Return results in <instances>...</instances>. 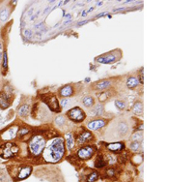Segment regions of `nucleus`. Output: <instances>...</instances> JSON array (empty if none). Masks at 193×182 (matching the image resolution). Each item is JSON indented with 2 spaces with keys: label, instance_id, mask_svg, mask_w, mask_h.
<instances>
[{
  "label": "nucleus",
  "instance_id": "obj_1",
  "mask_svg": "<svg viewBox=\"0 0 193 182\" xmlns=\"http://www.w3.org/2000/svg\"><path fill=\"white\" fill-rule=\"evenodd\" d=\"M65 146H64V140L61 138L55 139L50 142L44 153V157L47 161L51 163H56L59 161L64 155Z\"/></svg>",
  "mask_w": 193,
  "mask_h": 182
},
{
  "label": "nucleus",
  "instance_id": "obj_2",
  "mask_svg": "<svg viewBox=\"0 0 193 182\" xmlns=\"http://www.w3.org/2000/svg\"><path fill=\"white\" fill-rule=\"evenodd\" d=\"M45 146V140L42 136H34L29 142V150L34 156L40 155Z\"/></svg>",
  "mask_w": 193,
  "mask_h": 182
},
{
  "label": "nucleus",
  "instance_id": "obj_3",
  "mask_svg": "<svg viewBox=\"0 0 193 182\" xmlns=\"http://www.w3.org/2000/svg\"><path fill=\"white\" fill-rule=\"evenodd\" d=\"M19 146L14 142H7L0 147V156L4 159L11 158L19 152Z\"/></svg>",
  "mask_w": 193,
  "mask_h": 182
},
{
  "label": "nucleus",
  "instance_id": "obj_4",
  "mask_svg": "<svg viewBox=\"0 0 193 182\" xmlns=\"http://www.w3.org/2000/svg\"><path fill=\"white\" fill-rule=\"evenodd\" d=\"M68 115H69V117H70V119H72L73 121H75V122L83 121L85 118V113H84V111H83V109H81L80 107H75L71 109V111H69Z\"/></svg>",
  "mask_w": 193,
  "mask_h": 182
},
{
  "label": "nucleus",
  "instance_id": "obj_5",
  "mask_svg": "<svg viewBox=\"0 0 193 182\" xmlns=\"http://www.w3.org/2000/svg\"><path fill=\"white\" fill-rule=\"evenodd\" d=\"M44 102L47 105L48 107H49V109H51L52 111L58 112L60 111L59 103H58V100L55 96H53V95L45 96L44 97Z\"/></svg>",
  "mask_w": 193,
  "mask_h": 182
},
{
  "label": "nucleus",
  "instance_id": "obj_6",
  "mask_svg": "<svg viewBox=\"0 0 193 182\" xmlns=\"http://www.w3.org/2000/svg\"><path fill=\"white\" fill-rule=\"evenodd\" d=\"M93 153H94V148L93 147H91V146H85V147L80 148V149L78 150L77 154H78V157H79L80 159H83V160H87V159L92 157Z\"/></svg>",
  "mask_w": 193,
  "mask_h": 182
},
{
  "label": "nucleus",
  "instance_id": "obj_7",
  "mask_svg": "<svg viewBox=\"0 0 193 182\" xmlns=\"http://www.w3.org/2000/svg\"><path fill=\"white\" fill-rule=\"evenodd\" d=\"M116 60H117V56L114 54V53H112V52L107 53V54L100 56V57L96 58V61H98V62L102 63V64L113 63V62H115Z\"/></svg>",
  "mask_w": 193,
  "mask_h": 182
},
{
  "label": "nucleus",
  "instance_id": "obj_8",
  "mask_svg": "<svg viewBox=\"0 0 193 182\" xmlns=\"http://www.w3.org/2000/svg\"><path fill=\"white\" fill-rule=\"evenodd\" d=\"M106 121L104 119H96L93 120V121L89 122L87 127L89 130H98L100 128H102L103 126H105Z\"/></svg>",
  "mask_w": 193,
  "mask_h": 182
},
{
  "label": "nucleus",
  "instance_id": "obj_9",
  "mask_svg": "<svg viewBox=\"0 0 193 182\" xmlns=\"http://www.w3.org/2000/svg\"><path fill=\"white\" fill-rule=\"evenodd\" d=\"M17 133V126L11 127V128H9V129L7 130L6 132L3 133V135H2V139H4V140H12V139H14V138L16 137Z\"/></svg>",
  "mask_w": 193,
  "mask_h": 182
},
{
  "label": "nucleus",
  "instance_id": "obj_10",
  "mask_svg": "<svg viewBox=\"0 0 193 182\" xmlns=\"http://www.w3.org/2000/svg\"><path fill=\"white\" fill-rule=\"evenodd\" d=\"M10 103H11L10 96H8L6 93H4V92L0 93V107H1L2 109H7V107L10 106Z\"/></svg>",
  "mask_w": 193,
  "mask_h": 182
},
{
  "label": "nucleus",
  "instance_id": "obj_11",
  "mask_svg": "<svg viewBox=\"0 0 193 182\" xmlns=\"http://www.w3.org/2000/svg\"><path fill=\"white\" fill-rule=\"evenodd\" d=\"M31 171H32L31 167H29V166L22 167V168H20L17 177H19V179H25L26 177H28L29 174L31 173Z\"/></svg>",
  "mask_w": 193,
  "mask_h": 182
},
{
  "label": "nucleus",
  "instance_id": "obj_12",
  "mask_svg": "<svg viewBox=\"0 0 193 182\" xmlns=\"http://www.w3.org/2000/svg\"><path fill=\"white\" fill-rule=\"evenodd\" d=\"M108 150L112 151V152H121L124 149V143L123 142H114V143H109L106 145Z\"/></svg>",
  "mask_w": 193,
  "mask_h": 182
},
{
  "label": "nucleus",
  "instance_id": "obj_13",
  "mask_svg": "<svg viewBox=\"0 0 193 182\" xmlns=\"http://www.w3.org/2000/svg\"><path fill=\"white\" fill-rule=\"evenodd\" d=\"M73 94V88L72 85H66L62 87L60 90V96L64 97V98H68V97L72 96Z\"/></svg>",
  "mask_w": 193,
  "mask_h": 182
},
{
  "label": "nucleus",
  "instance_id": "obj_14",
  "mask_svg": "<svg viewBox=\"0 0 193 182\" xmlns=\"http://www.w3.org/2000/svg\"><path fill=\"white\" fill-rule=\"evenodd\" d=\"M91 139H92V134H91L90 132H83L82 134H80L77 137V142L82 144V143L88 142V140Z\"/></svg>",
  "mask_w": 193,
  "mask_h": 182
},
{
  "label": "nucleus",
  "instance_id": "obj_15",
  "mask_svg": "<svg viewBox=\"0 0 193 182\" xmlns=\"http://www.w3.org/2000/svg\"><path fill=\"white\" fill-rule=\"evenodd\" d=\"M102 113H103V106L100 104L95 106L90 111L91 116H100V115H101Z\"/></svg>",
  "mask_w": 193,
  "mask_h": 182
},
{
  "label": "nucleus",
  "instance_id": "obj_16",
  "mask_svg": "<svg viewBox=\"0 0 193 182\" xmlns=\"http://www.w3.org/2000/svg\"><path fill=\"white\" fill-rule=\"evenodd\" d=\"M66 143H67V146L70 150H72L75 146V139H73L72 133H68L66 135Z\"/></svg>",
  "mask_w": 193,
  "mask_h": 182
},
{
  "label": "nucleus",
  "instance_id": "obj_17",
  "mask_svg": "<svg viewBox=\"0 0 193 182\" xmlns=\"http://www.w3.org/2000/svg\"><path fill=\"white\" fill-rule=\"evenodd\" d=\"M139 81L138 79H137V78H135V77H130V78L128 79V81H126V86L128 87V88L132 89L134 88V87H136L137 85H138Z\"/></svg>",
  "mask_w": 193,
  "mask_h": 182
},
{
  "label": "nucleus",
  "instance_id": "obj_18",
  "mask_svg": "<svg viewBox=\"0 0 193 182\" xmlns=\"http://www.w3.org/2000/svg\"><path fill=\"white\" fill-rule=\"evenodd\" d=\"M109 85H110V81H101L98 83H96V90H103V89L107 88Z\"/></svg>",
  "mask_w": 193,
  "mask_h": 182
},
{
  "label": "nucleus",
  "instance_id": "obj_19",
  "mask_svg": "<svg viewBox=\"0 0 193 182\" xmlns=\"http://www.w3.org/2000/svg\"><path fill=\"white\" fill-rule=\"evenodd\" d=\"M133 112L135 114H138V115L142 114V112H143V105H142L140 102H137V103L134 104Z\"/></svg>",
  "mask_w": 193,
  "mask_h": 182
},
{
  "label": "nucleus",
  "instance_id": "obj_20",
  "mask_svg": "<svg viewBox=\"0 0 193 182\" xmlns=\"http://www.w3.org/2000/svg\"><path fill=\"white\" fill-rule=\"evenodd\" d=\"M29 111V105H22L19 109V115L20 116H25Z\"/></svg>",
  "mask_w": 193,
  "mask_h": 182
},
{
  "label": "nucleus",
  "instance_id": "obj_21",
  "mask_svg": "<svg viewBox=\"0 0 193 182\" xmlns=\"http://www.w3.org/2000/svg\"><path fill=\"white\" fill-rule=\"evenodd\" d=\"M82 102H83V105H84L85 107H92L94 105V99L91 96H85L84 98H83Z\"/></svg>",
  "mask_w": 193,
  "mask_h": 182
},
{
  "label": "nucleus",
  "instance_id": "obj_22",
  "mask_svg": "<svg viewBox=\"0 0 193 182\" xmlns=\"http://www.w3.org/2000/svg\"><path fill=\"white\" fill-rule=\"evenodd\" d=\"M9 15H10V12L8 9L5 8L3 10H1V12H0V19H1V21H6L9 17Z\"/></svg>",
  "mask_w": 193,
  "mask_h": 182
},
{
  "label": "nucleus",
  "instance_id": "obj_23",
  "mask_svg": "<svg viewBox=\"0 0 193 182\" xmlns=\"http://www.w3.org/2000/svg\"><path fill=\"white\" fill-rule=\"evenodd\" d=\"M118 128H119V132L121 133V134L125 135L126 132H128V125L126 124L125 122H121L120 124L118 125Z\"/></svg>",
  "mask_w": 193,
  "mask_h": 182
},
{
  "label": "nucleus",
  "instance_id": "obj_24",
  "mask_svg": "<svg viewBox=\"0 0 193 182\" xmlns=\"http://www.w3.org/2000/svg\"><path fill=\"white\" fill-rule=\"evenodd\" d=\"M98 178V173H96V171H94V173H92L90 175H89V177L87 179V182H94V181H96Z\"/></svg>",
  "mask_w": 193,
  "mask_h": 182
},
{
  "label": "nucleus",
  "instance_id": "obj_25",
  "mask_svg": "<svg viewBox=\"0 0 193 182\" xmlns=\"http://www.w3.org/2000/svg\"><path fill=\"white\" fill-rule=\"evenodd\" d=\"M28 132H29V130L27 129V128L22 127V128H20L19 131H17V135H19V137H23L24 135H27Z\"/></svg>",
  "mask_w": 193,
  "mask_h": 182
},
{
  "label": "nucleus",
  "instance_id": "obj_26",
  "mask_svg": "<svg viewBox=\"0 0 193 182\" xmlns=\"http://www.w3.org/2000/svg\"><path fill=\"white\" fill-rule=\"evenodd\" d=\"M104 166H105V162L102 158L96 159V168H102V167H104Z\"/></svg>",
  "mask_w": 193,
  "mask_h": 182
},
{
  "label": "nucleus",
  "instance_id": "obj_27",
  "mask_svg": "<svg viewBox=\"0 0 193 182\" xmlns=\"http://www.w3.org/2000/svg\"><path fill=\"white\" fill-rule=\"evenodd\" d=\"M8 68V57H7V52H4L3 53V69L7 70Z\"/></svg>",
  "mask_w": 193,
  "mask_h": 182
},
{
  "label": "nucleus",
  "instance_id": "obj_28",
  "mask_svg": "<svg viewBox=\"0 0 193 182\" xmlns=\"http://www.w3.org/2000/svg\"><path fill=\"white\" fill-rule=\"evenodd\" d=\"M115 105L116 107H118L119 109H124L126 107V103L123 101H119V100H117V101L115 102Z\"/></svg>",
  "mask_w": 193,
  "mask_h": 182
},
{
  "label": "nucleus",
  "instance_id": "obj_29",
  "mask_svg": "<svg viewBox=\"0 0 193 182\" xmlns=\"http://www.w3.org/2000/svg\"><path fill=\"white\" fill-rule=\"evenodd\" d=\"M109 98V93L108 92H103V93H101L100 95V102H104V101H106Z\"/></svg>",
  "mask_w": 193,
  "mask_h": 182
},
{
  "label": "nucleus",
  "instance_id": "obj_30",
  "mask_svg": "<svg viewBox=\"0 0 193 182\" xmlns=\"http://www.w3.org/2000/svg\"><path fill=\"white\" fill-rule=\"evenodd\" d=\"M139 146H140V143H139L138 142H133L130 144V149L132 151H137V150H138Z\"/></svg>",
  "mask_w": 193,
  "mask_h": 182
},
{
  "label": "nucleus",
  "instance_id": "obj_31",
  "mask_svg": "<svg viewBox=\"0 0 193 182\" xmlns=\"http://www.w3.org/2000/svg\"><path fill=\"white\" fill-rule=\"evenodd\" d=\"M64 123H65V118L63 116H58L56 118V124L58 126H62Z\"/></svg>",
  "mask_w": 193,
  "mask_h": 182
},
{
  "label": "nucleus",
  "instance_id": "obj_32",
  "mask_svg": "<svg viewBox=\"0 0 193 182\" xmlns=\"http://www.w3.org/2000/svg\"><path fill=\"white\" fill-rule=\"evenodd\" d=\"M132 139L134 142H138V140H142V134L141 133H136L132 136Z\"/></svg>",
  "mask_w": 193,
  "mask_h": 182
},
{
  "label": "nucleus",
  "instance_id": "obj_33",
  "mask_svg": "<svg viewBox=\"0 0 193 182\" xmlns=\"http://www.w3.org/2000/svg\"><path fill=\"white\" fill-rule=\"evenodd\" d=\"M69 103H70V101H69L67 98L63 99L62 101H61V106H62V107H67L69 105Z\"/></svg>",
  "mask_w": 193,
  "mask_h": 182
},
{
  "label": "nucleus",
  "instance_id": "obj_34",
  "mask_svg": "<svg viewBox=\"0 0 193 182\" xmlns=\"http://www.w3.org/2000/svg\"><path fill=\"white\" fill-rule=\"evenodd\" d=\"M139 83H143V69H141L140 74H139Z\"/></svg>",
  "mask_w": 193,
  "mask_h": 182
},
{
  "label": "nucleus",
  "instance_id": "obj_35",
  "mask_svg": "<svg viewBox=\"0 0 193 182\" xmlns=\"http://www.w3.org/2000/svg\"><path fill=\"white\" fill-rule=\"evenodd\" d=\"M108 174V176H113L114 174H115V171L112 170V169H109V170H107V173H106Z\"/></svg>",
  "mask_w": 193,
  "mask_h": 182
},
{
  "label": "nucleus",
  "instance_id": "obj_36",
  "mask_svg": "<svg viewBox=\"0 0 193 182\" xmlns=\"http://www.w3.org/2000/svg\"><path fill=\"white\" fill-rule=\"evenodd\" d=\"M87 14H88V12L87 11H84V13H82V17H85Z\"/></svg>",
  "mask_w": 193,
  "mask_h": 182
},
{
  "label": "nucleus",
  "instance_id": "obj_37",
  "mask_svg": "<svg viewBox=\"0 0 193 182\" xmlns=\"http://www.w3.org/2000/svg\"><path fill=\"white\" fill-rule=\"evenodd\" d=\"M138 129H139V130H142V129H143V125H142V124H141V125H139V126H138Z\"/></svg>",
  "mask_w": 193,
  "mask_h": 182
},
{
  "label": "nucleus",
  "instance_id": "obj_38",
  "mask_svg": "<svg viewBox=\"0 0 193 182\" xmlns=\"http://www.w3.org/2000/svg\"><path fill=\"white\" fill-rule=\"evenodd\" d=\"M101 4H102V2H98V6H101Z\"/></svg>",
  "mask_w": 193,
  "mask_h": 182
},
{
  "label": "nucleus",
  "instance_id": "obj_39",
  "mask_svg": "<svg viewBox=\"0 0 193 182\" xmlns=\"http://www.w3.org/2000/svg\"><path fill=\"white\" fill-rule=\"evenodd\" d=\"M2 55H3V54H2V53L0 52V59H1V58H2Z\"/></svg>",
  "mask_w": 193,
  "mask_h": 182
},
{
  "label": "nucleus",
  "instance_id": "obj_40",
  "mask_svg": "<svg viewBox=\"0 0 193 182\" xmlns=\"http://www.w3.org/2000/svg\"><path fill=\"white\" fill-rule=\"evenodd\" d=\"M0 48H1V44H0Z\"/></svg>",
  "mask_w": 193,
  "mask_h": 182
}]
</instances>
